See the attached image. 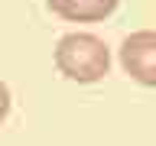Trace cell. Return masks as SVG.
Segmentation results:
<instances>
[{
  "instance_id": "obj_4",
  "label": "cell",
  "mask_w": 156,
  "mask_h": 146,
  "mask_svg": "<svg viewBox=\"0 0 156 146\" xmlns=\"http://www.w3.org/2000/svg\"><path fill=\"white\" fill-rule=\"evenodd\" d=\"M10 104H13V97H10V88H7V81H0V123L10 117Z\"/></svg>"
},
{
  "instance_id": "obj_2",
  "label": "cell",
  "mask_w": 156,
  "mask_h": 146,
  "mask_svg": "<svg viewBox=\"0 0 156 146\" xmlns=\"http://www.w3.org/2000/svg\"><path fill=\"white\" fill-rule=\"evenodd\" d=\"M120 68L143 88H156V29H136L124 36L120 49Z\"/></svg>"
},
{
  "instance_id": "obj_1",
  "label": "cell",
  "mask_w": 156,
  "mask_h": 146,
  "mask_svg": "<svg viewBox=\"0 0 156 146\" xmlns=\"http://www.w3.org/2000/svg\"><path fill=\"white\" fill-rule=\"evenodd\" d=\"M52 58L58 75L75 85H94L111 71V49L94 33H65L55 42Z\"/></svg>"
},
{
  "instance_id": "obj_3",
  "label": "cell",
  "mask_w": 156,
  "mask_h": 146,
  "mask_svg": "<svg viewBox=\"0 0 156 146\" xmlns=\"http://www.w3.org/2000/svg\"><path fill=\"white\" fill-rule=\"evenodd\" d=\"M120 0H46V7L65 23H101L117 10Z\"/></svg>"
}]
</instances>
